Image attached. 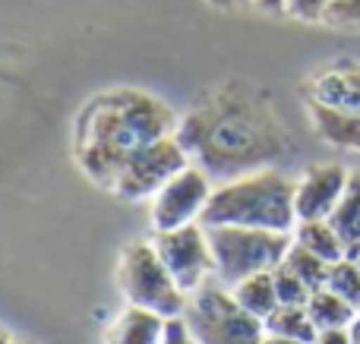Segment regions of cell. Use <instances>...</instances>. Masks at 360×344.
Segmentation results:
<instances>
[{"label": "cell", "instance_id": "2", "mask_svg": "<svg viewBox=\"0 0 360 344\" xmlns=\"http://www.w3.org/2000/svg\"><path fill=\"white\" fill-rule=\"evenodd\" d=\"M177 120L174 107L146 88H105L76 111L70 133L73 161L92 183L111 190L120 168L149 143L171 136Z\"/></svg>", "mask_w": 360, "mask_h": 344}, {"label": "cell", "instance_id": "9", "mask_svg": "<svg viewBox=\"0 0 360 344\" xmlns=\"http://www.w3.org/2000/svg\"><path fill=\"white\" fill-rule=\"evenodd\" d=\"M212 190V177L199 164H186L174 180L152 196V231H174L202 221Z\"/></svg>", "mask_w": 360, "mask_h": 344}, {"label": "cell", "instance_id": "15", "mask_svg": "<svg viewBox=\"0 0 360 344\" xmlns=\"http://www.w3.org/2000/svg\"><path fill=\"white\" fill-rule=\"evenodd\" d=\"M332 227L338 231L348 256H360V171H351L348 190H345L342 202L332 212Z\"/></svg>", "mask_w": 360, "mask_h": 344}, {"label": "cell", "instance_id": "7", "mask_svg": "<svg viewBox=\"0 0 360 344\" xmlns=\"http://www.w3.org/2000/svg\"><path fill=\"white\" fill-rule=\"evenodd\" d=\"M186 164H193L190 155H186V149L180 145L177 133H171V136H162V139H155V143H149L146 149H139L136 155L120 168V174L114 177V183H111V193L124 202L152 199L165 183L174 180Z\"/></svg>", "mask_w": 360, "mask_h": 344}, {"label": "cell", "instance_id": "18", "mask_svg": "<svg viewBox=\"0 0 360 344\" xmlns=\"http://www.w3.org/2000/svg\"><path fill=\"white\" fill-rule=\"evenodd\" d=\"M266 335H281V338L313 341V338H316V326H313L307 307H278L266 319Z\"/></svg>", "mask_w": 360, "mask_h": 344}, {"label": "cell", "instance_id": "12", "mask_svg": "<svg viewBox=\"0 0 360 344\" xmlns=\"http://www.w3.org/2000/svg\"><path fill=\"white\" fill-rule=\"evenodd\" d=\"M168 322L171 319H165V316L127 303V310H120L108 326L105 344H165Z\"/></svg>", "mask_w": 360, "mask_h": 344}, {"label": "cell", "instance_id": "14", "mask_svg": "<svg viewBox=\"0 0 360 344\" xmlns=\"http://www.w3.org/2000/svg\"><path fill=\"white\" fill-rule=\"evenodd\" d=\"M231 294H234V300L240 303L250 316H256V319H262V322L281 307L272 272H256V275L243 278V282H237L234 288H231Z\"/></svg>", "mask_w": 360, "mask_h": 344}, {"label": "cell", "instance_id": "3", "mask_svg": "<svg viewBox=\"0 0 360 344\" xmlns=\"http://www.w3.org/2000/svg\"><path fill=\"white\" fill-rule=\"evenodd\" d=\"M294 193H297V180L278 168H262L234 180H221L212 190L202 225L291 234L297 227Z\"/></svg>", "mask_w": 360, "mask_h": 344}, {"label": "cell", "instance_id": "22", "mask_svg": "<svg viewBox=\"0 0 360 344\" xmlns=\"http://www.w3.org/2000/svg\"><path fill=\"white\" fill-rule=\"evenodd\" d=\"M332 0H288L285 16L300 19V22H326Z\"/></svg>", "mask_w": 360, "mask_h": 344}, {"label": "cell", "instance_id": "24", "mask_svg": "<svg viewBox=\"0 0 360 344\" xmlns=\"http://www.w3.org/2000/svg\"><path fill=\"white\" fill-rule=\"evenodd\" d=\"M165 344H196L190 335V329H186L184 319H171L168 322V335H165Z\"/></svg>", "mask_w": 360, "mask_h": 344}, {"label": "cell", "instance_id": "4", "mask_svg": "<svg viewBox=\"0 0 360 344\" xmlns=\"http://www.w3.org/2000/svg\"><path fill=\"white\" fill-rule=\"evenodd\" d=\"M180 319L196 344H266V322L250 316L218 278L190 294Z\"/></svg>", "mask_w": 360, "mask_h": 344}, {"label": "cell", "instance_id": "17", "mask_svg": "<svg viewBox=\"0 0 360 344\" xmlns=\"http://www.w3.org/2000/svg\"><path fill=\"white\" fill-rule=\"evenodd\" d=\"M307 313H310L316 332H323V329H348L354 322L357 310L348 300H342L338 294H332L329 288H319L307 300Z\"/></svg>", "mask_w": 360, "mask_h": 344}, {"label": "cell", "instance_id": "32", "mask_svg": "<svg viewBox=\"0 0 360 344\" xmlns=\"http://www.w3.org/2000/svg\"><path fill=\"white\" fill-rule=\"evenodd\" d=\"M357 259H360V256H357Z\"/></svg>", "mask_w": 360, "mask_h": 344}, {"label": "cell", "instance_id": "20", "mask_svg": "<svg viewBox=\"0 0 360 344\" xmlns=\"http://www.w3.org/2000/svg\"><path fill=\"white\" fill-rule=\"evenodd\" d=\"M326 288H329L332 294H338L342 300H348L354 310H360V259L345 256V259H338V263H332Z\"/></svg>", "mask_w": 360, "mask_h": 344}, {"label": "cell", "instance_id": "27", "mask_svg": "<svg viewBox=\"0 0 360 344\" xmlns=\"http://www.w3.org/2000/svg\"><path fill=\"white\" fill-rule=\"evenodd\" d=\"M285 4H288V0H253L256 10L272 13V16H281V13H285Z\"/></svg>", "mask_w": 360, "mask_h": 344}, {"label": "cell", "instance_id": "13", "mask_svg": "<svg viewBox=\"0 0 360 344\" xmlns=\"http://www.w3.org/2000/svg\"><path fill=\"white\" fill-rule=\"evenodd\" d=\"M307 114L323 143L335 145L345 152H360V114L342 111V107H329L319 101H307Z\"/></svg>", "mask_w": 360, "mask_h": 344}, {"label": "cell", "instance_id": "28", "mask_svg": "<svg viewBox=\"0 0 360 344\" xmlns=\"http://www.w3.org/2000/svg\"><path fill=\"white\" fill-rule=\"evenodd\" d=\"M348 332H351V344H360V310H357L354 322L348 326Z\"/></svg>", "mask_w": 360, "mask_h": 344}, {"label": "cell", "instance_id": "16", "mask_svg": "<svg viewBox=\"0 0 360 344\" xmlns=\"http://www.w3.org/2000/svg\"><path fill=\"white\" fill-rule=\"evenodd\" d=\"M291 240L294 244H300L304 250H310L313 256L326 259V263H338V259H345L348 253H345V244L342 237H338V231L332 227V221H297V227L291 231Z\"/></svg>", "mask_w": 360, "mask_h": 344}, {"label": "cell", "instance_id": "10", "mask_svg": "<svg viewBox=\"0 0 360 344\" xmlns=\"http://www.w3.org/2000/svg\"><path fill=\"white\" fill-rule=\"evenodd\" d=\"M351 171L345 164L323 161L310 164L297 180V193H294V209H297V221H326L332 218L335 206L342 202L345 190H348Z\"/></svg>", "mask_w": 360, "mask_h": 344}, {"label": "cell", "instance_id": "8", "mask_svg": "<svg viewBox=\"0 0 360 344\" xmlns=\"http://www.w3.org/2000/svg\"><path fill=\"white\" fill-rule=\"evenodd\" d=\"M152 246L186 297L196 294L205 282L215 278V259H212L209 231L202 221L174 227V231H155Z\"/></svg>", "mask_w": 360, "mask_h": 344}, {"label": "cell", "instance_id": "23", "mask_svg": "<svg viewBox=\"0 0 360 344\" xmlns=\"http://www.w3.org/2000/svg\"><path fill=\"white\" fill-rule=\"evenodd\" d=\"M326 22H332V25H360V0H332Z\"/></svg>", "mask_w": 360, "mask_h": 344}, {"label": "cell", "instance_id": "25", "mask_svg": "<svg viewBox=\"0 0 360 344\" xmlns=\"http://www.w3.org/2000/svg\"><path fill=\"white\" fill-rule=\"evenodd\" d=\"M310 344H351V332L348 329H323Z\"/></svg>", "mask_w": 360, "mask_h": 344}, {"label": "cell", "instance_id": "26", "mask_svg": "<svg viewBox=\"0 0 360 344\" xmlns=\"http://www.w3.org/2000/svg\"><path fill=\"white\" fill-rule=\"evenodd\" d=\"M205 4L215 6V10H221V13H237V10L253 6V0H205Z\"/></svg>", "mask_w": 360, "mask_h": 344}, {"label": "cell", "instance_id": "6", "mask_svg": "<svg viewBox=\"0 0 360 344\" xmlns=\"http://www.w3.org/2000/svg\"><path fill=\"white\" fill-rule=\"evenodd\" d=\"M205 231L215 259V278L224 288H234L256 272L278 269L291 246V234L259 231V227H205Z\"/></svg>", "mask_w": 360, "mask_h": 344}, {"label": "cell", "instance_id": "11", "mask_svg": "<svg viewBox=\"0 0 360 344\" xmlns=\"http://www.w3.org/2000/svg\"><path fill=\"white\" fill-rule=\"evenodd\" d=\"M307 101L360 114V60H335L307 82Z\"/></svg>", "mask_w": 360, "mask_h": 344}, {"label": "cell", "instance_id": "21", "mask_svg": "<svg viewBox=\"0 0 360 344\" xmlns=\"http://www.w3.org/2000/svg\"><path fill=\"white\" fill-rule=\"evenodd\" d=\"M272 275H275V291H278V303H281V307H307V300H310L313 291L307 288V284L300 282L291 269H288V265L272 269Z\"/></svg>", "mask_w": 360, "mask_h": 344}, {"label": "cell", "instance_id": "1", "mask_svg": "<svg viewBox=\"0 0 360 344\" xmlns=\"http://www.w3.org/2000/svg\"><path fill=\"white\" fill-rule=\"evenodd\" d=\"M177 139L212 180L275 168L291 155V133L266 88L247 79L212 86L180 114Z\"/></svg>", "mask_w": 360, "mask_h": 344}, {"label": "cell", "instance_id": "5", "mask_svg": "<svg viewBox=\"0 0 360 344\" xmlns=\"http://www.w3.org/2000/svg\"><path fill=\"white\" fill-rule=\"evenodd\" d=\"M117 288L130 307H143L165 319H180L190 297L165 269L152 240H133L117 259Z\"/></svg>", "mask_w": 360, "mask_h": 344}, {"label": "cell", "instance_id": "30", "mask_svg": "<svg viewBox=\"0 0 360 344\" xmlns=\"http://www.w3.org/2000/svg\"><path fill=\"white\" fill-rule=\"evenodd\" d=\"M0 344H13V335H10V329H4V326H0Z\"/></svg>", "mask_w": 360, "mask_h": 344}, {"label": "cell", "instance_id": "19", "mask_svg": "<svg viewBox=\"0 0 360 344\" xmlns=\"http://www.w3.org/2000/svg\"><path fill=\"white\" fill-rule=\"evenodd\" d=\"M281 265H288V269H291L310 291L326 288V278H329V263H326V259H319V256H313L310 250H304V246L294 244V240H291V246H288Z\"/></svg>", "mask_w": 360, "mask_h": 344}, {"label": "cell", "instance_id": "29", "mask_svg": "<svg viewBox=\"0 0 360 344\" xmlns=\"http://www.w3.org/2000/svg\"><path fill=\"white\" fill-rule=\"evenodd\" d=\"M266 344H310V341H297V338H281V335H266Z\"/></svg>", "mask_w": 360, "mask_h": 344}, {"label": "cell", "instance_id": "31", "mask_svg": "<svg viewBox=\"0 0 360 344\" xmlns=\"http://www.w3.org/2000/svg\"><path fill=\"white\" fill-rule=\"evenodd\" d=\"M13 344H35V341H25V338H13Z\"/></svg>", "mask_w": 360, "mask_h": 344}]
</instances>
